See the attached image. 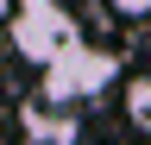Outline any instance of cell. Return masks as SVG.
<instances>
[{"instance_id":"4","label":"cell","mask_w":151,"mask_h":145,"mask_svg":"<svg viewBox=\"0 0 151 145\" xmlns=\"http://www.w3.org/2000/svg\"><path fill=\"white\" fill-rule=\"evenodd\" d=\"M126 120L151 139V76H132L126 82Z\"/></svg>"},{"instance_id":"7","label":"cell","mask_w":151,"mask_h":145,"mask_svg":"<svg viewBox=\"0 0 151 145\" xmlns=\"http://www.w3.org/2000/svg\"><path fill=\"white\" fill-rule=\"evenodd\" d=\"M0 13H13V0H0Z\"/></svg>"},{"instance_id":"3","label":"cell","mask_w":151,"mask_h":145,"mask_svg":"<svg viewBox=\"0 0 151 145\" xmlns=\"http://www.w3.org/2000/svg\"><path fill=\"white\" fill-rule=\"evenodd\" d=\"M25 139L32 145H82V120H76V107H25Z\"/></svg>"},{"instance_id":"2","label":"cell","mask_w":151,"mask_h":145,"mask_svg":"<svg viewBox=\"0 0 151 145\" xmlns=\"http://www.w3.org/2000/svg\"><path fill=\"white\" fill-rule=\"evenodd\" d=\"M6 19H13V50H19L25 63H44L50 50H63V44L76 38V19L57 6V0H19Z\"/></svg>"},{"instance_id":"6","label":"cell","mask_w":151,"mask_h":145,"mask_svg":"<svg viewBox=\"0 0 151 145\" xmlns=\"http://www.w3.org/2000/svg\"><path fill=\"white\" fill-rule=\"evenodd\" d=\"M0 69H6V38H0Z\"/></svg>"},{"instance_id":"5","label":"cell","mask_w":151,"mask_h":145,"mask_svg":"<svg viewBox=\"0 0 151 145\" xmlns=\"http://www.w3.org/2000/svg\"><path fill=\"white\" fill-rule=\"evenodd\" d=\"M107 6H113V13H126V19H145V13H151V0H107Z\"/></svg>"},{"instance_id":"1","label":"cell","mask_w":151,"mask_h":145,"mask_svg":"<svg viewBox=\"0 0 151 145\" xmlns=\"http://www.w3.org/2000/svg\"><path fill=\"white\" fill-rule=\"evenodd\" d=\"M38 69H44V101H57V107H76V101L101 95V88L120 76L113 50L88 44V38H69L63 50H50V57L38 63Z\"/></svg>"}]
</instances>
